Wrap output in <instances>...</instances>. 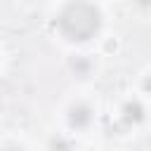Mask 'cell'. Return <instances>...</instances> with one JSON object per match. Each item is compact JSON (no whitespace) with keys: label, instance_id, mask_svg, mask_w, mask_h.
<instances>
[{"label":"cell","instance_id":"cell-1","mask_svg":"<svg viewBox=\"0 0 151 151\" xmlns=\"http://www.w3.org/2000/svg\"><path fill=\"white\" fill-rule=\"evenodd\" d=\"M59 28L68 40H87L99 28V12L85 2L68 5L59 17Z\"/></svg>","mask_w":151,"mask_h":151},{"label":"cell","instance_id":"cell-2","mask_svg":"<svg viewBox=\"0 0 151 151\" xmlns=\"http://www.w3.org/2000/svg\"><path fill=\"white\" fill-rule=\"evenodd\" d=\"M87 123H90V109H87V106H76V109H71V125L83 127V125H87Z\"/></svg>","mask_w":151,"mask_h":151},{"label":"cell","instance_id":"cell-3","mask_svg":"<svg viewBox=\"0 0 151 151\" xmlns=\"http://www.w3.org/2000/svg\"><path fill=\"white\" fill-rule=\"evenodd\" d=\"M139 118H142V109L137 104L125 106V120H139Z\"/></svg>","mask_w":151,"mask_h":151}]
</instances>
